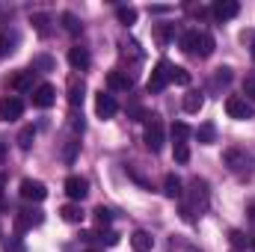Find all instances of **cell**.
Here are the masks:
<instances>
[{
	"instance_id": "obj_20",
	"label": "cell",
	"mask_w": 255,
	"mask_h": 252,
	"mask_svg": "<svg viewBox=\"0 0 255 252\" xmlns=\"http://www.w3.org/2000/svg\"><path fill=\"white\" fill-rule=\"evenodd\" d=\"M163 193L169 196V199H181V178L178 175H166V181H163Z\"/></svg>"
},
{
	"instance_id": "obj_38",
	"label": "cell",
	"mask_w": 255,
	"mask_h": 252,
	"mask_svg": "<svg viewBox=\"0 0 255 252\" xmlns=\"http://www.w3.org/2000/svg\"><path fill=\"white\" fill-rule=\"evenodd\" d=\"M169 6H148V15H166Z\"/></svg>"
},
{
	"instance_id": "obj_7",
	"label": "cell",
	"mask_w": 255,
	"mask_h": 252,
	"mask_svg": "<svg viewBox=\"0 0 255 252\" xmlns=\"http://www.w3.org/2000/svg\"><path fill=\"white\" fill-rule=\"evenodd\" d=\"M18 193H21V199H27V202H42V199L48 196L45 184H42V181H33V178H24Z\"/></svg>"
},
{
	"instance_id": "obj_18",
	"label": "cell",
	"mask_w": 255,
	"mask_h": 252,
	"mask_svg": "<svg viewBox=\"0 0 255 252\" xmlns=\"http://www.w3.org/2000/svg\"><path fill=\"white\" fill-rule=\"evenodd\" d=\"M181 107H184V113H199L205 107V95L202 92H187L184 101H181Z\"/></svg>"
},
{
	"instance_id": "obj_41",
	"label": "cell",
	"mask_w": 255,
	"mask_h": 252,
	"mask_svg": "<svg viewBox=\"0 0 255 252\" xmlns=\"http://www.w3.org/2000/svg\"><path fill=\"white\" fill-rule=\"evenodd\" d=\"M3 157H6V142L0 139V163H3Z\"/></svg>"
},
{
	"instance_id": "obj_36",
	"label": "cell",
	"mask_w": 255,
	"mask_h": 252,
	"mask_svg": "<svg viewBox=\"0 0 255 252\" xmlns=\"http://www.w3.org/2000/svg\"><path fill=\"white\" fill-rule=\"evenodd\" d=\"M33 68H45V71H48V68H54V60H51V57H39V60L33 63Z\"/></svg>"
},
{
	"instance_id": "obj_5",
	"label": "cell",
	"mask_w": 255,
	"mask_h": 252,
	"mask_svg": "<svg viewBox=\"0 0 255 252\" xmlns=\"http://www.w3.org/2000/svg\"><path fill=\"white\" fill-rule=\"evenodd\" d=\"M116 110H119V104H116V98L110 95V92H98L95 95V113L101 116V119H110V116H116Z\"/></svg>"
},
{
	"instance_id": "obj_19",
	"label": "cell",
	"mask_w": 255,
	"mask_h": 252,
	"mask_svg": "<svg viewBox=\"0 0 255 252\" xmlns=\"http://www.w3.org/2000/svg\"><path fill=\"white\" fill-rule=\"evenodd\" d=\"M15 45H18V33L3 30V33H0V57H9V54L15 51Z\"/></svg>"
},
{
	"instance_id": "obj_14",
	"label": "cell",
	"mask_w": 255,
	"mask_h": 252,
	"mask_svg": "<svg viewBox=\"0 0 255 252\" xmlns=\"http://www.w3.org/2000/svg\"><path fill=\"white\" fill-rule=\"evenodd\" d=\"M68 63L74 65V68H80V71H86L89 63H92V57H89V51H86V48L74 45V48H68Z\"/></svg>"
},
{
	"instance_id": "obj_25",
	"label": "cell",
	"mask_w": 255,
	"mask_h": 252,
	"mask_svg": "<svg viewBox=\"0 0 255 252\" xmlns=\"http://www.w3.org/2000/svg\"><path fill=\"white\" fill-rule=\"evenodd\" d=\"M181 48H184L187 54H196V51H199V30H190V33L181 36Z\"/></svg>"
},
{
	"instance_id": "obj_3",
	"label": "cell",
	"mask_w": 255,
	"mask_h": 252,
	"mask_svg": "<svg viewBox=\"0 0 255 252\" xmlns=\"http://www.w3.org/2000/svg\"><path fill=\"white\" fill-rule=\"evenodd\" d=\"M166 83H169V63H166V60H160V63L154 65L151 77H148V92H163V89H166Z\"/></svg>"
},
{
	"instance_id": "obj_29",
	"label": "cell",
	"mask_w": 255,
	"mask_h": 252,
	"mask_svg": "<svg viewBox=\"0 0 255 252\" xmlns=\"http://www.w3.org/2000/svg\"><path fill=\"white\" fill-rule=\"evenodd\" d=\"M116 18H119L122 24H133V21H136V9H133V6H119V9H116Z\"/></svg>"
},
{
	"instance_id": "obj_35",
	"label": "cell",
	"mask_w": 255,
	"mask_h": 252,
	"mask_svg": "<svg viewBox=\"0 0 255 252\" xmlns=\"http://www.w3.org/2000/svg\"><path fill=\"white\" fill-rule=\"evenodd\" d=\"M3 250L6 252H24V244H21V241H6Z\"/></svg>"
},
{
	"instance_id": "obj_22",
	"label": "cell",
	"mask_w": 255,
	"mask_h": 252,
	"mask_svg": "<svg viewBox=\"0 0 255 252\" xmlns=\"http://www.w3.org/2000/svg\"><path fill=\"white\" fill-rule=\"evenodd\" d=\"M214 54V36L211 33H199V51L196 57H211Z\"/></svg>"
},
{
	"instance_id": "obj_21",
	"label": "cell",
	"mask_w": 255,
	"mask_h": 252,
	"mask_svg": "<svg viewBox=\"0 0 255 252\" xmlns=\"http://www.w3.org/2000/svg\"><path fill=\"white\" fill-rule=\"evenodd\" d=\"M33 27H36L39 36H48L51 33V18L45 12H33Z\"/></svg>"
},
{
	"instance_id": "obj_45",
	"label": "cell",
	"mask_w": 255,
	"mask_h": 252,
	"mask_svg": "<svg viewBox=\"0 0 255 252\" xmlns=\"http://www.w3.org/2000/svg\"><path fill=\"white\" fill-rule=\"evenodd\" d=\"M253 57H255V48H253Z\"/></svg>"
},
{
	"instance_id": "obj_37",
	"label": "cell",
	"mask_w": 255,
	"mask_h": 252,
	"mask_svg": "<svg viewBox=\"0 0 255 252\" xmlns=\"http://www.w3.org/2000/svg\"><path fill=\"white\" fill-rule=\"evenodd\" d=\"M244 92H247V98H255V77L244 80Z\"/></svg>"
},
{
	"instance_id": "obj_1",
	"label": "cell",
	"mask_w": 255,
	"mask_h": 252,
	"mask_svg": "<svg viewBox=\"0 0 255 252\" xmlns=\"http://www.w3.org/2000/svg\"><path fill=\"white\" fill-rule=\"evenodd\" d=\"M226 113H229L232 119H238V122H247V119L255 116V107L247 98H241V95H229V98H226Z\"/></svg>"
},
{
	"instance_id": "obj_28",
	"label": "cell",
	"mask_w": 255,
	"mask_h": 252,
	"mask_svg": "<svg viewBox=\"0 0 255 252\" xmlns=\"http://www.w3.org/2000/svg\"><path fill=\"white\" fill-rule=\"evenodd\" d=\"M211 83H214V86H229V83H232V68H217Z\"/></svg>"
},
{
	"instance_id": "obj_6",
	"label": "cell",
	"mask_w": 255,
	"mask_h": 252,
	"mask_svg": "<svg viewBox=\"0 0 255 252\" xmlns=\"http://www.w3.org/2000/svg\"><path fill=\"white\" fill-rule=\"evenodd\" d=\"M142 139H145V145H148L151 151H160V148H163V125H160L157 119H148Z\"/></svg>"
},
{
	"instance_id": "obj_30",
	"label": "cell",
	"mask_w": 255,
	"mask_h": 252,
	"mask_svg": "<svg viewBox=\"0 0 255 252\" xmlns=\"http://www.w3.org/2000/svg\"><path fill=\"white\" fill-rule=\"evenodd\" d=\"M193 130L187 125H184V122H175V125H172V139H175V142H187V136H190Z\"/></svg>"
},
{
	"instance_id": "obj_39",
	"label": "cell",
	"mask_w": 255,
	"mask_h": 252,
	"mask_svg": "<svg viewBox=\"0 0 255 252\" xmlns=\"http://www.w3.org/2000/svg\"><path fill=\"white\" fill-rule=\"evenodd\" d=\"M169 36H172V30H169V27H157V39H160V42H166Z\"/></svg>"
},
{
	"instance_id": "obj_32",
	"label": "cell",
	"mask_w": 255,
	"mask_h": 252,
	"mask_svg": "<svg viewBox=\"0 0 255 252\" xmlns=\"http://www.w3.org/2000/svg\"><path fill=\"white\" fill-rule=\"evenodd\" d=\"M175 160H178V163H187V160H190V148H187V142H175Z\"/></svg>"
},
{
	"instance_id": "obj_16",
	"label": "cell",
	"mask_w": 255,
	"mask_h": 252,
	"mask_svg": "<svg viewBox=\"0 0 255 252\" xmlns=\"http://www.w3.org/2000/svg\"><path fill=\"white\" fill-rule=\"evenodd\" d=\"M33 77H36V68L18 71V74L12 77V89H18V92H27V89H33Z\"/></svg>"
},
{
	"instance_id": "obj_15",
	"label": "cell",
	"mask_w": 255,
	"mask_h": 252,
	"mask_svg": "<svg viewBox=\"0 0 255 252\" xmlns=\"http://www.w3.org/2000/svg\"><path fill=\"white\" fill-rule=\"evenodd\" d=\"M151 247H154V238L148 232H133L130 235V250L133 252H148Z\"/></svg>"
},
{
	"instance_id": "obj_9",
	"label": "cell",
	"mask_w": 255,
	"mask_h": 252,
	"mask_svg": "<svg viewBox=\"0 0 255 252\" xmlns=\"http://www.w3.org/2000/svg\"><path fill=\"white\" fill-rule=\"evenodd\" d=\"M54 101H57V89H54L51 83H39V86L33 89V104H36V107L48 110Z\"/></svg>"
},
{
	"instance_id": "obj_11",
	"label": "cell",
	"mask_w": 255,
	"mask_h": 252,
	"mask_svg": "<svg viewBox=\"0 0 255 252\" xmlns=\"http://www.w3.org/2000/svg\"><path fill=\"white\" fill-rule=\"evenodd\" d=\"M107 86H110L113 92H130V86H133V77H130L128 71L113 68V71L107 74Z\"/></svg>"
},
{
	"instance_id": "obj_23",
	"label": "cell",
	"mask_w": 255,
	"mask_h": 252,
	"mask_svg": "<svg viewBox=\"0 0 255 252\" xmlns=\"http://www.w3.org/2000/svg\"><path fill=\"white\" fill-rule=\"evenodd\" d=\"M169 80L178 83V86H187V83H190V71L181 68V65H169Z\"/></svg>"
},
{
	"instance_id": "obj_42",
	"label": "cell",
	"mask_w": 255,
	"mask_h": 252,
	"mask_svg": "<svg viewBox=\"0 0 255 252\" xmlns=\"http://www.w3.org/2000/svg\"><path fill=\"white\" fill-rule=\"evenodd\" d=\"M3 187H6V175H0V196H3Z\"/></svg>"
},
{
	"instance_id": "obj_43",
	"label": "cell",
	"mask_w": 255,
	"mask_h": 252,
	"mask_svg": "<svg viewBox=\"0 0 255 252\" xmlns=\"http://www.w3.org/2000/svg\"><path fill=\"white\" fill-rule=\"evenodd\" d=\"M3 208H6V202H3V196H0V211H3Z\"/></svg>"
},
{
	"instance_id": "obj_4",
	"label": "cell",
	"mask_w": 255,
	"mask_h": 252,
	"mask_svg": "<svg viewBox=\"0 0 255 252\" xmlns=\"http://www.w3.org/2000/svg\"><path fill=\"white\" fill-rule=\"evenodd\" d=\"M42 220H45V217H42V211H36V208H33V211H30V208H27V211H18V214H15V232L24 235L27 229L39 226Z\"/></svg>"
},
{
	"instance_id": "obj_12",
	"label": "cell",
	"mask_w": 255,
	"mask_h": 252,
	"mask_svg": "<svg viewBox=\"0 0 255 252\" xmlns=\"http://www.w3.org/2000/svg\"><path fill=\"white\" fill-rule=\"evenodd\" d=\"M190 199H193V205H196L199 211L208 208V184H205L202 178H193L190 181Z\"/></svg>"
},
{
	"instance_id": "obj_17",
	"label": "cell",
	"mask_w": 255,
	"mask_h": 252,
	"mask_svg": "<svg viewBox=\"0 0 255 252\" xmlns=\"http://www.w3.org/2000/svg\"><path fill=\"white\" fill-rule=\"evenodd\" d=\"M60 214H63L65 223H71V226L83 223V217H86V214H83V208H80V205H74V202H71V205H63V208H60Z\"/></svg>"
},
{
	"instance_id": "obj_31",
	"label": "cell",
	"mask_w": 255,
	"mask_h": 252,
	"mask_svg": "<svg viewBox=\"0 0 255 252\" xmlns=\"http://www.w3.org/2000/svg\"><path fill=\"white\" fill-rule=\"evenodd\" d=\"M92 217H95V223H98L101 229H104V226H110V220H113V214H110L104 205H101V208H95V211H92Z\"/></svg>"
},
{
	"instance_id": "obj_34",
	"label": "cell",
	"mask_w": 255,
	"mask_h": 252,
	"mask_svg": "<svg viewBox=\"0 0 255 252\" xmlns=\"http://www.w3.org/2000/svg\"><path fill=\"white\" fill-rule=\"evenodd\" d=\"M77 145H80L77 139H71V142H68V148H65V160H68V163L74 160V154H77Z\"/></svg>"
},
{
	"instance_id": "obj_26",
	"label": "cell",
	"mask_w": 255,
	"mask_h": 252,
	"mask_svg": "<svg viewBox=\"0 0 255 252\" xmlns=\"http://www.w3.org/2000/svg\"><path fill=\"white\" fill-rule=\"evenodd\" d=\"M63 27L68 30V33H71V36H77L83 24H80V18H77L74 12H63Z\"/></svg>"
},
{
	"instance_id": "obj_8",
	"label": "cell",
	"mask_w": 255,
	"mask_h": 252,
	"mask_svg": "<svg viewBox=\"0 0 255 252\" xmlns=\"http://www.w3.org/2000/svg\"><path fill=\"white\" fill-rule=\"evenodd\" d=\"M83 92H86L83 77L71 74V77H68V104H71V110H74V113H77V110H80V104H83Z\"/></svg>"
},
{
	"instance_id": "obj_2",
	"label": "cell",
	"mask_w": 255,
	"mask_h": 252,
	"mask_svg": "<svg viewBox=\"0 0 255 252\" xmlns=\"http://www.w3.org/2000/svg\"><path fill=\"white\" fill-rule=\"evenodd\" d=\"M21 113H24V101L21 98H15V95L0 98V119L3 122H15V119H21Z\"/></svg>"
},
{
	"instance_id": "obj_27",
	"label": "cell",
	"mask_w": 255,
	"mask_h": 252,
	"mask_svg": "<svg viewBox=\"0 0 255 252\" xmlns=\"http://www.w3.org/2000/svg\"><path fill=\"white\" fill-rule=\"evenodd\" d=\"M196 136H199V142H202V145H211V142H214V136H217V130H214V125H202L199 130H196Z\"/></svg>"
},
{
	"instance_id": "obj_10",
	"label": "cell",
	"mask_w": 255,
	"mask_h": 252,
	"mask_svg": "<svg viewBox=\"0 0 255 252\" xmlns=\"http://www.w3.org/2000/svg\"><path fill=\"white\" fill-rule=\"evenodd\" d=\"M65 193H68V199L80 202V199H86V193H89V181L80 178V175H68V178H65Z\"/></svg>"
},
{
	"instance_id": "obj_13",
	"label": "cell",
	"mask_w": 255,
	"mask_h": 252,
	"mask_svg": "<svg viewBox=\"0 0 255 252\" xmlns=\"http://www.w3.org/2000/svg\"><path fill=\"white\" fill-rule=\"evenodd\" d=\"M241 12V3H235V0H220V3H214V18H220V21H229V18H235Z\"/></svg>"
},
{
	"instance_id": "obj_46",
	"label": "cell",
	"mask_w": 255,
	"mask_h": 252,
	"mask_svg": "<svg viewBox=\"0 0 255 252\" xmlns=\"http://www.w3.org/2000/svg\"><path fill=\"white\" fill-rule=\"evenodd\" d=\"M89 252H98V250H89Z\"/></svg>"
},
{
	"instance_id": "obj_40",
	"label": "cell",
	"mask_w": 255,
	"mask_h": 252,
	"mask_svg": "<svg viewBox=\"0 0 255 252\" xmlns=\"http://www.w3.org/2000/svg\"><path fill=\"white\" fill-rule=\"evenodd\" d=\"M71 127H74L77 133H83V116H74V119H71Z\"/></svg>"
},
{
	"instance_id": "obj_33",
	"label": "cell",
	"mask_w": 255,
	"mask_h": 252,
	"mask_svg": "<svg viewBox=\"0 0 255 252\" xmlns=\"http://www.w3.org/2000/svg\"><path fill=\"white\" fill-rule=\"evenodd\" d=\"M229 238H232V247H235V250H244V247H247V244H250V241H247V235H244V232H232V235H229Z\"/></svg>"
},
{
	"instance_id": "obj_44",
	"label": "cell",
	"mask_w": 255,
	"mask_h": 252,
	"mask_svg": "<svg viewBox=\"0 0 255 252\" xmlns=\"http://www.w3.org/2000/svg\"><path fill=\"white\" fill-rule=\"evenodd\" d=\"M250 247H253V252H255V238H253V241H250Z\"/></svg>"
},
{
	"instance_id": "obj_24",
	"label": "cell",
	"mask_w": 255,
	"mask_h": 252,
	"mask_svg": "<svg viewBox=\"0 0 255 252\" xmlns=\"http://www.w3.org/2000/svg\"><path fill=\"white\" fill-rule=\"evenodd\" d=\"M33 139H36V127L33 125H27V127H21V133H18V148H30L33 145Z\"/></svg>"
}]
</instances>
